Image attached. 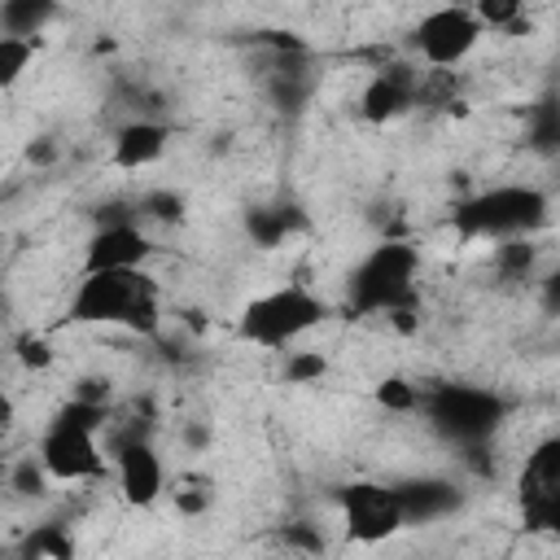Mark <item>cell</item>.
<instances>
[{
	"mask_svg": "<svg viewBox=\"0 0 560 560\" xmlns=\"http://www.w3.org/2000/svg\"><path fill=\"white\" fill-rule=\"evenodd\" d=\"M70 324H92V328H122L153 337L162 328V284L144 271H83L70 302H66Z\"/></svg>",
	"mask_w": 560,
	"mask_h": 560,
	"instance_id": "cell-1",
	"label": "cell"
},
{
	"mask_svg": "<svg viewBox=\"0 0 560 560\" xmlns=\"http://www.w3.org/2000/svg\"><path fill=\"white\" fill-rule=\"evenodd\" d=\"M420 249L411 241L372 245L346 276V306L354 315H407L416 302Z\"/></svg>",
	"mask_w": 560,
	"mask_h": 560,
	"instance_id": "cell-2",
	"label": "cell"
},
{
	"mask_svg": "<svg viewBox=\"0 0 560 560\" xmlns=\"http://www.w3.org/2000/svg\"><path fill=\"white\" fill-rule=\"evenodd\" d=\"M328 315H332V306L315 289L289 280V284H276L267 293H254L236 315V332H241V341H249L258 350H284L289 354Z\"/></svg>",
	"mask_w": 560,
	"mask_h": 560,
	"instance_id": "cell-3",
	"label": "cell"
},
{
	"mask_svg": "<svg viewBox=\"0 0 560 560\" xmlns=\"http://www.w3.org/2000/svg\"><path fill=\"white\" fill-rule=\"evenodd\" d=\"M109 407L70 398L66 407H57V416L44 424L39 433V468L48 472V481H92L105 472V451H101V424H105Z\"/></svg>",
	"mask_w": 560,
	"mask_h": 560,
	"instance_id": "cell-4",
	"label": "cell"
},
{
	"mask_svg": "<svg viewBox=\"0 0 560 560\" xmlns=\"http://www.w3.org/2000/svg\"><path fill=\"white\" fill-rule=\"evenodd\" d=\"M547 192L534 184H490L455 206V232L468 241H529L547 219Z\"/></svg>",
	"mask_w": 560,
	"mask_h": 560,
	"instance_id": "cell-5",
	"label": "cell"
},
{
	"mask_svg": "<svg viewBox=\"0 0 560 560\" xmlns=\"http://www.w3.org/2000/svg\"><path fill=\"white\" fill-rule=\"evenodd\" d=\"M424 411L438 433H446L459 446H477L499 429V420L508 416V402L481 385H438L424 398Z\"/></svg>",
	"mask_w": 560,
	"mask_h": 560,
	"instance_id": "cell-6",
	"label": "cell"
},
{
	"mask_svg": "<svg viewBox=\"0 0 560 560\" xmlns=\"http://www.w3.org/2000/svg\"><path fill=\"white\" fill-rule=\"evenodd\" d=\"M481 35H486V26H481L472 4H438V9L420 13V22L411 26V48L424 66L455 70L472 57Z\"/></svg>",
	"mask_w": 560,
	"mask_h": 560,
	"instance_id": "cell-7",
	"label": "cell"
},
{
	"mask_svg": "<svg viewBox=\"0 0 560 560\" xmlns=\"http://www.w3.org/2000/svg\"><path fill=\"white\" fill-rule=\"evenodd\" d=\"M337 508H341V525H346V538L372 547V542H385L394 538L407 521H402V503H398V490L385 486V481H350L341 494H337Z\"/></svg>",
	"mask_w": 560,
	"mask_h": 560,
	"instance_id": "cell-8",
	"label": "cell"
},
{
	"mask_svg": "<svg viewBox=\"0 0 560 560\" xmlns=\"http://www.w3.org/2000/svg\"><path fill=\"white\" fill-rule=\"evenodd\" d=\"M521 512L529 529L560 525V442L547 438L525 455L521 468Z\"/></svg>",
	"mask_w": 560,
	"mask_h": 560,
	"instance_id": "cell-9",
	"label": "cell"
},
{
	"mask_svg": "<svg viewBox=\"0 0 560 560\" xmlns=\"http://www.w3.org/2000/svg\"><path fill=\"white\" fill-rule=\"evenodd\" d=\"M114 481L131 508H153L166 494V464L149 438H122L114 446Z\"/></svg>",
	"mask_w": 560,
	"mask_h": 560,
	"instance_id": "cell-10",
	"label": "cell"
},
{
	"mask_svg": "<svg viewBox=\"0 0 560 560\" xmlns=\"http://www.w3.org/2000/svg\"><path fill=\"white\" fill-rule=\"evenodd\" d=\"M149 254H153V245L140 232V223L109 219V223H101L88 236V245H83V271H131V267H144Z\"/></svg>",
	"mask_w": 560,
	"mask_h": 560,
	"instance_id": "cell-11",
	"label": "cell"
},
{
	"mask_svg": "<svg viewBox=\"0 0 560 560\" xmlns=\"http://www.w3.org/2000/svg\"><path fill=\"white\" fill-rule=\"evenodd\" d=\"M420 96V74L407 70V66H389L381 74L368 79L363 96H359V109L368 122H394L398 114H407Z\"/></svg>",
	"mask_w": 560,
	"mask_h": 560,
	"instance_id": "cell-12",
	"label": "cell"
},
{
	"mask_svg": "<svg viewBox=\"0 0 560 560\" xmlns=\"http://www.w3.org/2000/svg\"><path fill=\"white\" fill-rule=\"evenodd\" d=\"M171 149V127L162 118H131L114 131V144H109V162L118 171H144L153 166L162 153Z\"/></svg>",
	"mask_w": 560,
	"mask_h": 560,
	"instance_id": "cell-13",
	"label": "cell"
},
{
	"mask_svg": "<svg viewBox=\"0 0 560 560\" xmlns=\"http://www.w3.org/2000/svg\"><path fill=\"white\" fill-rule=\"evenodd\" d=\"M398 490V503H402V521L416 525V521H438L446 512L459 508V490L451 481H407V486H394Z\"/></svg>",
	"mask_w": 560,
	"mask_h": 560,
	"instance_id": "cell-14",
	"label": "cell"
},
{
	"mask_svg": "<svg viewBox=\"0 0 560 560\" xmlns=\"http://www.w3.org/2000/svg\"><path fill=\"white\" fill-rule=\"evenodd\" d=\"M52 18H57V9L48 0H4L0 4V35L35 39V35H44V26Z\"/></svg>",
	"mask_w": 560,
	"mask_h": 560,
	"instance_id": "cell-15",
	"label": "cell"
},
{
	"mask_svg": "<svg viewBox=\"0 0 560 560\" xmlns=\"http://www.w3.org/2000/svg\"><path fill=\"white\" fill-rule=\"evenodd\" d=\"M166 494L175 499V508H179L184 516H201V512H210V503H214V481L201 477V472H179L175 481H166Z\"/></svg>",
	"mask_w": 560,
	"mask_h": 560,
	"instance_id": "cell-16",
	"label": "cell"
},
{
	"mask_svg": "<svg viewBox=\"0 0 560 560\" xmlns=\"http://www.w3.org/2000/svg\"><path fill=\"white\" fill-rule=\"evenodd\" d=\"M18 560H74V542H70L66 529H57V525H39L35 534H26Z\"/></svg>",
	"mask_w": 560,
	"mask_h": 560,
	"instance_id": "cell-17",
	"label": "cell"
},
{
	"mask_svg": "<svg viewBox=\"0 0 560 560\" xmlns=\"http://www.w3.org/2000/svg\"><path fill=\"white\" fill-rule=\"evenodd\" d=\"M31 57H35V39L0 35V92H9L13 83H22V74L31 70Z\"/></svg>",
	"mask_w": 560,
	"mask_h": 560,
	"instance_id": "cell-18",
	"label": "cell"
},
{
	"mask_svg": "<svg viewBox=\"0 0 560 560\" xmlns=\"http://www.w3.org/2000/svg\"><path fill=\"white\" fill-rule=\"evenodd\" d=\"M284 376H289L293 385L315 381V376H324V359H319L315 350H289V354H284Z\"/></svg>",
	"mask_w": 560,
	"mask_h": 560,
	"instance_id": "cell-19",
	"label": "cell"
},
{
	"mask_svg": "<svg viewBox=\"0 0 560 560\" xmlns=\"http://www.w3.org/2000/svg\"><path fill=\"white\" fill-rule=\"evenodd\" d=\"M18 494H39L44 486H48V472L39 468V459L35 455H26V459H18V468H13V481H9Z\"/></svg>",
	"mask_w": 560,
	"mask_h": 560,
	"instance_id": "cell-20",
	"label": "cell"
},
{
	"mask_svg": "<svg viewBox=\"0 0 560 560\" xmlns=\"http://www.w3.org/2000/svg\"><path fill=\"white\" fill-rule=\"evenodd\" d=\"M249 232H254L258 245H276L284 236V214L280 210H262V214L249 219Z\"/></svg>",
	"mask_w": 560,
	"mask_h": 560,
	"instance_id": "cell-21",
	"label": "cell"
},
{
	"mask_svg": "<svg viewBox=\"0 0 560 560\" xmlns=\"http://www.w3.org/2000/svg\"><path fill=\"white\" fill-rule=\"evenodd\" d=\"M18 359L26 363V368H48L52 363V346L44 341V337H18Z\"/></svg>",
	"mask_w": 560,
	"mask_h": 560,
	"instance_id": "cell-22",
	"label": "cell"
},
{
	"mask_svg": "<svg viewBox=\"0 0 560 560\" xmlns=\"http://www.w3.org/2000/svg\"><path fill=\"white\" fill-rule=\"evenodd\" d=\"M381 402H394V407H411V402H416V394H411V389H402V381H389V385L381 389Z\"/></svg>",
	"mask_w": 560,
	"mask_h": 560,
	"instance_id": "cell-23",
	"label": "cell"
},
{
	"mask_svg": "<svg viewBox=\"0 0 560 560\" xmlns=\"http://www.w3.org/2000/svg\"><path fill=\"white\" fill-rule=\"evenodd\" d=\"M13 416H18V407H13V398H9V389H0V433L13 424Z\"/></svg>",
	"mask_w": 560,
	"mask_h": 560,
	"instance_id": "cell-24",
	"label": "cell"
}]
</instances>
